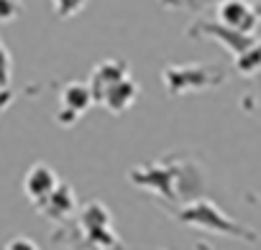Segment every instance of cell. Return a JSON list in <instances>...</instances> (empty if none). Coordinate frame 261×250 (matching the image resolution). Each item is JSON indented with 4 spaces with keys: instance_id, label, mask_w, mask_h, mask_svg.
Listing matches in <instances>:
<instances>
[{
    "instance_id": "obj_5",
    "label": "cell",
    "mask_w": 261,
    "mask_h": 250,
    "mask_svg": "<svg viewBox=\"0 0 261 250\" xmlns=\"http://www.w3.org/2000/svg\"><path fill=\"white\" fill-rule=\"evenodd\" d=\"M59 102H62V110L57 115V120L62 125H72L74 120H80L85 115V110L92 105V92L85 82H69L62 95H59Z\"/></svg>"
},
{
    "instance_id": "obj_2",
    "label": "cell",
    "mask_w": 261,
    "mask_h": 250,
    "mask_svg": "<svg viewBox=\"0 0 261 250\" xmlns=\"http://www.w3.org/2000/svg\"><path fill=\"white\" fill-rule=\"evenodd\" d=\"M164 87L172 97L190 95L200 89H213L225 82V72L218 64H169L162 72Z\"/></svg>"
},
{
    "instance_id": "obj_6",
    "label": "cell",
    "mask_w": 261,
    "mask_h": 250,
    "mask_svg": "<svg viewBox=\"0 0 261 250\" xmlns=\"http://www.w3.org/2000/svg\"><path fill=\"white\" fill-rule=\"evenodd\" d=\"M57 186H59V176H57V171L49 164H34L29 169L26 179H23V192H26V197L34 204H39L41 199H46Z\"/></svg>"
},
{
    "instance_id": "obj_9",
    "label": "cell",
    "mask_w": 261,
    "mask_h": 250,
    "mask_svg": "<svg viewBox=\"0 0 261 250\" xmlns=\"http://www.w3.org/2000/svg\"><path fill=\"white\" fill-rule=\"evenodd\" d=\"M125 74H130L125 61L105 59V61L95 64V69H92V74H90V82H87V87H90V92H92V102H97L100 95H102L110 84H115L118 79H123Z\"/></svg>"
},
{
    "instance_id": "obj_14",
    "label": "cell",
    "mask_w": 261,
    "mask_h": 250,
    "mask_svg": "<svg viewBox=\"0 0 261 250\" xmlns=\"http://www.w3.org/2000/svg\"><path fill=\"white\" fill-rule=\"evenodd\" d=\"M6 250H39V245L29 237H13V240H8Z\"/></svg>"
},
{
    "instance_id": "obj_4",
    "label": "cell",
    "mask_w": 261,
    "mask_h": 250,
    "mask_svg": "<svg viewBox=\"0 0 261 250\" xmlns=\"http://www.w3.org/2000/svg\"><path fill=\"white\" fill-rule=\"evenodd\" d=\"M190 36H207V39H215V41H220L233 56L243 54V51L251 49V46H258L256 36L241 34V31H233V28H225L223 23H213V21H197V23L190 28Z\"/></svg>"
},
{
    "instance_id": "obj_1",
    "label": "cell",
    "mask_w": 261,
    "mask_h": 250,
    "mask_svg": "<svg viewBox=\"0 0 261 250\" xmlns=\"http://www.w3.org/2000/svg\"><path fill=\"white\" fill-rule=\"evenodd\" d=\"M177 220L187 227H200V230H207V232H218V235H228V237H236V240H246V242H256V232L238 225L236 220H230L215 202L210 199H190L179 212H177Z\"/></svg>"
},
{
    "instance_id": "obj_15",
    "label": "cell",
    "mask_w": 261,
    "mask_h": 250,
    "mask_svg": "<svg viewBox=\"0 0 261 250\" xmlns=\"http://www.w3.org/2000/svg\"><path fill=\"white\" fill-rule=\"evenodd\" d=\"M182 3V8H202L205 3H220V0H177V6ZM256 3V0H253Z\"/></svg>"
},
{
    "instance_id": "obj_11",
    "label": "cell",
    "mask_w": 261,
    "mask_h": 250,
    "mask_svg": "<svg viewBox=\"0 0 261 250\" xmlns=\"http://www.w3.org/2000/svg\"><path fill=\"white\" fill-rule=\"evenodd\" d=\"M87 6V0H51V8L59 18H74L77 13H82Z\"/></svg>"
},
{
    "instance_id": "obj_8",
    "label": "cell",
    "mask_w": 261,
    "mask_h": 250,
    "mask_svg": "<svg viewBox=\"0 0 261 250\" xmlns=\"http://www.w3.org/2000/svg\"><path fill=\"white\" fill-rule=\"evenodd\" d=\"M139 82L130 77V74H125L123 79H118L115 84H110L102 95H100V100L97 102H102L110 112H125L130 105L136 102V97H139Z\"/></svg>"
},
{
    "instance_id": "obj_13",
    "label": "cell",
    "mask_w": 261,
    "mask_h": 250,
    "mask_svg": "<svg viewBox=\"0 0 261 250\" xmlns=\"http://www.w3.org/2000/svg\"><path fill=\"white\" fill-rule=\"evenodd\" d=\"M23 13L21 0H0V23H11Z\"/></svg>"
},
{
    "instance_id": "obj_3",
    "label": "cell",
    "mask_w": 261,
    "mask_h": 250,
    "mask_svg": "<svg viewBox=\"0 0 261 250\" xmlns=\"http://www.w3.org/2000/svg\"><path fill=\"white\" fill-rule=\"evenodd\" d=\"M218 6H220L218 8V21L225 28H233V31L256 36L258 11H256L253 0H220Z\"/></svg>"
},
{
    "instance_id": "obj_10",
    "label": "cell",
    "mask_w": 261,
    "mask_h": 250,
    "mask_svg": "<svg viewBox=\"0 0 261 250\" xmlns=\"http://www.w3.org/2000/svg\"><path fill=\"white\" fill-rule=\"evenodd\" d=\"M236 69L243 74V77H253L258 72V46H251L246 49L243 54L236 56Z\"/></svg>"
},
{
    "instance_id": "obj_7",
    "label": "cell",
    "mask_w": 261,
    "mask_h": 250,
    "mask_svg": "<svg viewBox=\"0 0 261 250\" xmlns=\"http://www.w3.org/2000/svg\"><path fill=\"white\" fill-rule=\"evenodd\" d=\"M39 212H41L44 217L54 220V222H62V220L72 217V214L77 212V197H74L72 186L59 181V186H57L46 199L39 202Z\"/></svg>"
},
{
    "instance_id": "obj_12",
    "label": "cell",
    "mask_w": 261,
    "mask_h": 250,
    "mask_svg": "<svg viewBox=\"0 0 261 250\" xmlns=\"http://www.w3.org/2000/svg\"><path fill=\"white\" fill-rule=\"evenodd\" d=\"M11 77H13V59L8 54V49L0 41V89L11 87Z\"/></svg>"
}]
</instances>
